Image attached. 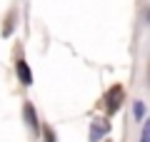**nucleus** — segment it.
I'll use <instances>...</instances> for the list:
<instances>
[{
	"mask_svg": "<svg viewBox=\"0 0 150 142\" xmlns=\"http://www.w3.org/2000/svg\"><path fill=\"white\" fill-rule=\"evenodd\" d=\"M140 142H150V120L145 122V130H143V137H140Z\"/></svg>",
	"mask_w": 150,
	"mask_h": 142,
	"instance_id": "obj_6",
	"label": "nucleus"
},
{
	"mask_svg": "<svg viewBox=\"0 0 150 142\" xmlns=\"http://www.w3.org/2000/svg\"><path fill=\"white\" fill-rule=\"evenodd\" d=\"M105 97H108V110L115 112V110H118V105H120V97H123V87H118V85H115V87H112Z\"/></svg>",
	"mask_w": 150,
	"mask_h": 142,
	"instance_id": "obj_1",
	"label": "nucleus"
},
{
	"mask_svg": "<svg viewBox=\"0 0 150 142\" xmlns=\"http://www.w3.org/2000/svg\"><path fill=\"white\" fill-rule=\"evenodd\" d=\"M18 77H20V82L23 85H30L33 82V72H30V65L25 63V60H18Z\"/></svg>",
	"mask_w": 150,
	"mask_h": 142,
	"instance_id": "obj_2",
	"label": "nucleus"
},
{
	"mask_svg": "<svg viewBox=\"0 0 150 142\" xmlns=\"http://www.w3.org/2000/svg\"><path fill=\"white\" fill-rule=\"evenodd\" d=\"M23 115H25V120H28V125H30V130L33 132H38V120H35V107L28 102L25 107H23Z\"/></svg>",
	"mask_w": 150,
	"mask_h": 142,
	"instance_id": "obj_3",
	"label": "nucleus"
},
{
	"mask_svg": "<svg viewBox=\"0 0 150 142\" xmlns=\"http://www.w3.org/2000/svg\"><path fill=\"white\" fill-rule=\"evenodd\" d=\"M133 112H135V117H138V120H143V112H145V107H143V102H135V107H133Z\"/></svg>",
	"mask_w": 150,
	"mask_h": 142,
	"instance_id": "obj_5",
	"label": "nucleus"
},
{
	"mask_svg": "<svg viewBox=\"0 0 150 142\" xmlns=\"http://www.w3.org/2000/svg\"><path fill=\"white\" fill-rule=\"evenodd\" d=\"M103 132H108V125H105V127H103V125H93V137H90V140L98 142V140L103 137Z\"/></svg>",
	"mask_w": 150,
	"mask_h": 142,
	"instance_id": "obj_4",
	"label": "nucleus"
}]
</instances>
